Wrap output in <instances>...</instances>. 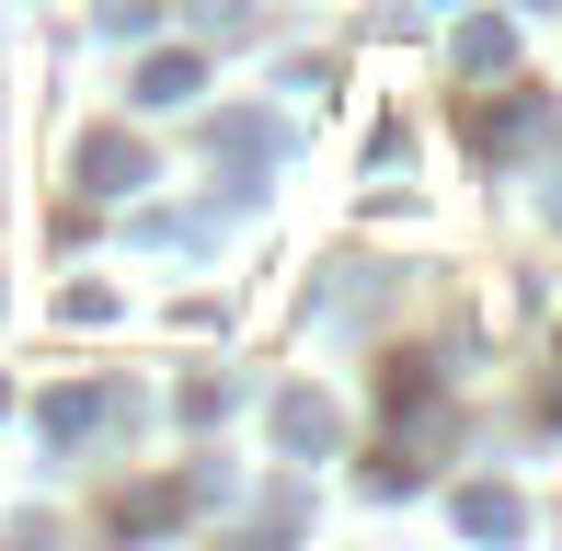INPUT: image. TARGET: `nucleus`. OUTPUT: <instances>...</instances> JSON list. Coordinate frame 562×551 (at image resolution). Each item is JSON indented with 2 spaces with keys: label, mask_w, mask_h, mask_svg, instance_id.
Masks as SVG:
<instances>
[{
  "label": "nucleus",
  "mask_w": 562,
  "mask_h": 551,
  "mask_svg": "<svg viewBox=\"0 0 562 551\" xmlns=\"http://www.w3.org/2000/svg\"><path fill=\"white\" fill-rule=\"evenodd\" d=\"M161 23V0H104V35H149Z\"/></svg>",
  "instance_id": "10"
},
{
  "label": "nucleus",
  "mask_w": 562,
  "mask_h": 551,
  "mask_svg": "<svg viewBox=\"0 0 562 551\" xmlns=\"http://www.w3.org/2000/svg\"><path fill=\"white\" fill-rule=\"evenodd\" d=\"M425 12H448V0H425Z\"/></svg>",
  "instance_id": "11"
},
{
  "label": "nucleus",
  "mask_w": 562,
  "mask_h": 551,
  "mask_svg": "<svg viewBox=\"0 0 562 551\" xmlns=\"http://www.w3.org/2000/svg\"><path fill=\"white\" fill-rule=\"evenodd\" d=\"M81 184L92 195H138L149 184V149L138 138H81Z\"/></svg>",
  "instance_id": "2"
},
{
  "label": "nucleus",
  "mask_w": 562,
  "mask_h": 551,
  "mask_svg": "<svg viewBox=\"0 0 562 551\" xmlns=\"http://www.w3.org/2000/svg\"><path fill=\"white\" fill-rule=\"evenodd\" d=\"M218 149H229V161L252 172V161H265V149H276V115H229V127H218Z\"/></svg>",
  "instance_id": "8"
},
{
  "label": "nucleus",
  "mask_w": 562,
  "mask_h": 551,
  "mask_svg": "<svg viewBox=\"0 0 562 551\" xmlns=\"http://www.w3.org/2000/svg\"><path fill=\"white\" fill-rule=\"evenodd\" d=\"M276 448H288V460H322V448H334V403H322V391H288V403H276Z\"/></svg>",
  "instance_id": "3"
},
{
  "label": "nucleus",
  "mask_w": 562,
  "mask_h": 551,
  "mask_svg": "<svg viewBox=\"0 0 562 551\" xmlns=\"http://www.w3.org/2000/svg\"><path fill=\"white\" fill-rule=\"evenodd\" d=\"M58 322H81V334H92V322H115V288H69V299H58Z\"/></svg>",
  "instance_id": "9"
},
{
  "label": "nucleus",
  "mask_w": 562,
  "mask_h": 551,
  "mask_svg": "<svg viewBox=\"0 0 562 551\" xmlns=\"http://www.w3.org/2000/svg\"><path fill=\"white\" fill-rule=\"evenodd\" d=\"M195 92H207V69H195L184 46H161V58L138 69V104H195Z\"/></svg>",
  "instance_id": "4"
},
{
  "label": "nucleus",
  "mask_w": 562,
  "mask_h": 551,
  "mask_svg": "<svg viewBox=\"0 0 562 551\" xmlns=\"http://www.w3.org/2000/svg\"><path fill=\"white\" fill-rule=\"evenodd\" d=\"M104 414H115L104 391H58V403H46V437H58V448H81V437H92Z\"/></svg>",
  "instance_id": "6"
},
{
  "label": "nucleus",
  "mask_w": 562,
  "mask_h": 551,
  "mask_svg": "<svg viewBox=\"0 0 562 551\" xmlns=\"http://www.w3.org/2000/svg\"><path fill=\"white\" fill-rule=\"evenodd\" d=\"M459 529H482V540H517V529H528V506H517L505 483H471V494H459Z\"/></svg>",
  "instance_id": "5"
},
{
  "label": "nucleus",
  "mask_w": 562,
  "mask_h": 551,
  "mask_svg": "<svg viewBox=\"0 0 562 551\" xmlns=\"http://www.w3.org/2000/svg\"><path fill=\"white\" fill-rule=\"evenodd\" d=\"M505 58H517V23H471V35H459V69H471V81H494Z\"/></svg>",
  "instance_id": "7"
},
{
  "label": "nucleus",
  "mask_w": 562,
  "mask_h": 551,
  "mask_svg": "<svg viewBox=\"0 0 562 551\" xmlns=\"http://www.w3.org/2000/svg\"><path fill=\"white\" fill-rule=\"evenodd\" d=\"M0 403H12V391H0Z\"/></svg>",
  "instance_id": "12"
},
{
  "label": "nucleus",
  "mask_w": 562,
  "mask_h": 551,
  "mask_svg": "<svg viewBox=\"0 0 562 551\" xmlns=\"http://www.w3.org/2000/svg\"><path fill=\"white\" fill-rule=\"evenodd\" d=\"M540 127H551V104H540V92H505V104H471V149H482V161H494V149H528Z\"/></svg>",
  "instance_id": "1"
}]
</instances>
